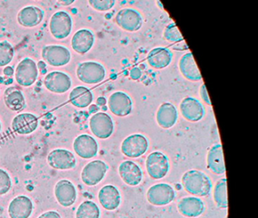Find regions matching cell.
<instances>
[{
  "mask_svg": "<svg viewBox=\"0 0 258 218\" xmlns=\"http://www.w3.org/2000/svg\"><path fill=\"white\" fill-rule=\"evenodd\" d=\"M38 125V118L31 113L20 114L15 117L12 123L13 130L20 135L31 134L37 130Z\"/></svg>",
  "mask_w": 258,
  "mask_h": 218,
  "instance_id": "d6986e66",
  "label": "cell"
},
{
  "mask_svg": "<svg viewBox=\"0 0 258 218\" xmlns=\"http://www.w3.org/2000/svg\"><path fill=\"white\" fill-rule=\"evenodd\" d=\"M49 166L56 170H70L76 166L77 160L72 151L57 148L52 150L47 157Z\"/></svg>",
  "mask_w": 258,
  "mask_h": 218,
  "instance_id": "7c38bea8",
  "label": "cell"
},
{
  "mask_svg": "<svg viewBox=\"0 0 258 218\" xmlns=\"http://www.w3.org/2000/svg\"><path fill=\"white\" fill-rule=\"evenodd\" d=\"M116 23L123 30L135 32L140 30L143 24L141 14L134 9H123L116 15Z\"/></svg>",
  "mask_w": 258,
  "mask_h": 218,
  "instance_id": "8fae6325",
  "label": "cell"
},
{
  "mask_svg": "<svg viewBox=\"0 0 258 218\" xmlns=\"http://www.w3.org/2000/svg\"><path fill=\"white\" fill-rule=\"evenodd\" d=\"M99 110V107H98L97 105H96V104H92V105L90 107V109H89V111H90V113L91 114L96 113V112H97Z\"/></svg>",
  "mask_w": 258,
  "mask_h": 218,
  "instance_id": "b9f144b4",
  "label": "cell"
},
{
  "mask_svg": "<svg viewBox=\"0 0 258 218\" xmlns=\"http://www.w3.org/2000/svg\"><path fill=\"white\" fill-rule=\"evenodd\" d=\"M92 133L99 139L109 138L114 132V122L108 114L98 112L92 116L90 121Z\"/></svg>",
  "mask_w": 258,
  "mask_h": 218,
  "instance_id": "9c48e42d",
  "label": "cell"
},
{
  "mask_svg": "<svg viewBox=\"0 0 258 218\" xmlns=\"http://www.w3.org/2000/svg\"><path fill=\"white\" fill-rule=\"evenodd\" d=\"M177 119V109L171 103H163L158 107L156 120L160 127L164 129L171 128L176 124Z\"/></svg>",
  "mask_w": 258,
  "mask_h": 218,
  "instance_id": "d4e9b609",
  "label": "cell"
},
{
  "mask_svg": "<svg viewBox=\"0 0 258 218\" xmlns=\"http://www.w3.org/2000/svg\"><path fill=\"white\" fill-rule=\"evenodd\" d=\"M55 195L58 202L63 207H70L77 199L75 185L67 180H61L55 186Z\"/></svg>",
  "mask_w": 258,
  "mask_h": 218,
  "instance_id": "e0dca14e",
  "label": "cell"
},
{
  "mask_svg": "<svg viewBox=\"0 0 258 218\" xmlns=\"http://www.w3.org/2000/svg\"><path fill=\"white\" fill-rule=\"evenodd\" d=\"M146 165L148 174L155 180L164 178L170 170L168 157L161 151L151 153L146 159Z\"/></svg>",
  "mask_w": 258,
  "mask_h": 218,
  "instance_id": "3957f363",
  "label": "cell"
},
{
  "mask_svg": "<svg viewBox=\"0 0 258 218\" xmlns=\"http://www.w3.org/2000/svg\"><path fill=\"white\" fill-rule=\"evenodd\" d=\"M4 73L5 75L11 77V76H13V74H14V69H13V67L7 66L4 68Z\"/></svg>",
  "mask_w": 258,
  "mask_h": 218,
  "instance_id": "ab89813d",
  "label": "cell"
},
{
  "mask_svg": "<svg viewBox=\"0 0 258 218\" xmlns=\"http://www.w3.org/2000/svg\"><path fill=\"white\" fill-rule=\"evenodd\" d=\"M46 67V62H45L44 61H40L38 64H37V68H38V69L41 70V71H43V69H45Z\"/></svg>",
  "mask_w": 258,
  "mask_h": 218,
  "instance_id": "7bdbcfd3",
  "label": "cell"
},
{
  "mask_svg": "<svg viewBox=\"0 0 258 218\" xmlns=\"http://www.w3.org/2000/svg\"><path fill=\"white\" fill-rule=\"evenodd\" d=\"M43 18L44 12L37 6H26L18 14V22L25 27H36L43 21Z\"/></svg>",
  "mask_w": 258,
  "mask_h": 218,
  "instance_id": "44dd1931",
  "label": "cell"
},
{
  "mask_svg": "<svg viewBox=\"0 0 258 218\" xmlns=\"http://www.w3.org/2000/svg\"><path fill=\"white\" fill-rule=\"evenodd\" d=\"M173 59V53L169 48L158 47L149 52L147 60L149 65L155 69L167 68Z\"/></svg>",
  "mask_w": 258,
  "mask_h": 218,
  "instance_id": "83f0119b",
  "label": "cell"
},
{
  "mask_svg": "<svg viewBox=\"0 0 258 218\" xmlns=\"http://www.w3.org/2000/svg\"><path fill=\"white\" fill-rule=\"evenodd\" d=\"M207 164L208 169L215 174H223L226 172L223 146L221 144H215L208 153Z\"/></svg>",
  "mask_w": 258,
  "mask_h": 218,
  "instance_id": "484cf974",
  "label": "cell"
},
{
  "mask_svg": "<svg viewBox=\"0 0 258 218\" xmlns=\"http://www.w3.org/2000/svg\"><path fill=\"white\" fill-rule=\"evenodd\" d=\"M108 169L105 162L101 160H93L84 167L81 173V179L87 186H96L103 180Z\"/></svg>",
  "mask_w": 258,
  "mask_h": 218,
  "instance_id": "30bf717a",
  "label": "cell"
},
{
  "mask_svg": "<svg viewBox=\"0 0 258 218\" xmlns=\"http://www.w3.org/2000/svg\"><path fill=\"white\" fill-rule=\"evenodd\" d=\"M178 210L181 214L188 217L200 216L205 210V203L196 197H185L178 203Z\"/></svg>",
  "mask_w": 258,
  "mask_h": 218,
  "instance_id": "7402d4cb",
  "label": "cell"
},
{
  "mask_svg": "<svg viewBox=\"0 0 258 218\" xmlns=\"http://www.w3.org/2000/svg\"><path fill=\"white\" fill-rule=\"evenodd\" d=\"M95 42V36L91 30L81 29L74 35L72 39V46L75 51L84 54L88 52Z\"/></svg>",
  "mask_w": 258,
  "mask_h": 218,
  "instance_id": "cb8c5ba5",
  "label": "cell"
},
{
  "mask_svg": "<svg viewBox=\"0 0 258 218\" xmlns=\"http://www.w3.org/2000/svg\"><path fill=\"white\" fill-rule=\"evenodd\" d=\"M71 103L75 107H87L93 101V94L85 86H77L69 95Z\"/></svg>",
  "mask_w": 258,
  "mask_h": 218,
  "instance_id": "f546056e",
  "label": "cell"
},
{
  "mask_svg": "<svg viewBox=\"0 0 258 218\" xmlns=\"http://www.w3.org/2000/svg\"><path fill=\"white\" fill-rule=\"evenodd\" d=\"M89 4L97 11H108L115 5L114 0H90Z\"/></svg>",
  "mask_w": 258,
  "mask_h": 218,
  "instance_id": "d590c367",
  "label": "cell"
},
{
  "mask_svg": "<svg viewBox=\"0 0 258 218\" xmlns=\"http://www.w3.org/2000/svg\"><path fill=\"white\" fill-rule=\"evenodd\" d=\"M164 36L166 40L177 45V46L174 48L175 50L183 51V50L188 49V45L185 43L182 33L179 31V28L175 23H171L167 26L164 30Z\"/></svg>",
  "mask_w": 258,
  "mask_h": 218,
  "instance_id": "4dcf8cb0",
  "label": "cell"
},
{
  "mask_svg": "<svg viewBox=\"0 0 258 218\" xmlns=\"http://www.w3.org/2000/svg\"><path fill=\"white\" fill-rule=\"evenodd\" d=\"M200 95L203 101L208 105H212L209 95H208V90H207L205 84H202L200 88Z\"/></svg>",
  "mask_w": 258,
  "mask_h": 218,
  "instance_id": "8d00e7d4",
  "label": "cell"
},
{
  "mask_svg": "<svg viewBox=\"0 0 258 218\" xmlns=\"http://www.w3.org/2000/svg\"><path fill=\"white\" fill-rule=\"evenodd\" d=\"M182 185L188 193L200 197L208 196L213 187L210 177L198 170L185 172L182 177Z\"/></svg>",
  "mask_w": 258,
  "mask_h": 218,
  "instance_id": "6da1fadb",
  "label": "cell"
},
{
  "mask_svg": "<svg viewBox=\"0 0 258 218\" xmlns=\"http://www.w3.org/2000/svg\"><path fill=\"white\" fill-rule=\"evenodd\" d=\"M99 207L92 201H84L77 210L76 218H99Z\"/></svg>",
  "mask_w": 258,
  "mask_h": 218,
  "instance_id": "d6a6232c",
  "label": "cell"
},
{
  "mask_svg": "<svg viewBox=\"0 0 258 218\" xmlns=\"http://www.w3.org/2000/svg\"><path fill=\"white\" fill-rule=\"evenodd\" d=\"M72 84L70 76L61 71H52L45 77V86L54 93H64L70 89Z\"/></svg>",
  "mask_w": 258,
  "mask_h": 218,
  "instance_id": "5bb4252c",
  "label": "cell"
},
{
  "mask_svg": "<svg viewBox=\"0 0 258 218\" xmlns=\"http://www.w3.org/2000/svg\"><path fill=\"white\" fill-rule=\"evenodd\" d=\"M102 110L106 111L107 110V107H105V106H103V107H102Z\"/></svg>",
  "mask_w": 258,
  "mask_h": 218,
  "instance_id": "bcb514c9",
  "label": "cell"
},
{
  "mask_svg": "<svg viewBox=\"0 0 258 218\" xmlns=\"http://www.w3.org/2000/svg\"><path fill=\"white\" fill-rule=\"evenodd\" d=\"M38 218H61L58 212L50 210L40 215Z\"/></svg>",
  "mask_w": 258,
  "mask_h": 218,
  "instance_id": "74e56055",
  "label": "cell"
},
{
  "mask_svg": "<svg viewBox=\"0 0 258 218\" xmlns=\"http://www.w3.org/2000/svg\"><path fill=\"white\" fill-rule=\"evenodd\" d=\"M72 26L73 21L70 15L64 11H59L51 18L49 29L55 39H63L70 35Z\"/></svg>",
  "mask_w": 258,
  "mask_h": 218,
  "instance_id": "5b68a950",
  "label": "cell"
},
{
  "mask_svg": "<svg viewBox=\"0 0 258 218\" xmlns=\"http://www.w3.org/2000/svg\"><path fill=\"white\" fill-rule=\"evenodd\" d=\"M118 172L123 181L129 186H137L143 180V174L141 168L131 160L122 162L119 166Z\"/></svg>",
  "mask_w": 258,
  "mask_h": 218,
  "instance_id": "ac0fdd59",
  "label": "cell"
},
{
  "mask_svg": "<svg viewBox=\"0 0 258 218\" xmlns=\"http://www.w3.org/2000/svg\"><path fill=\"white\" fill-rule=\"evenodd\" d=\"M6 105L13 112H22L26 107L25 95L17 87H10L4 93Z\"/></svg>",
  "mask_w": 258,
  "mask_h": 218,
  "instance_id": "f1b7e54d",
  "label": "cell"
},
{
  "mask_svg": "<svg viewBox=\"0 0 258 218\" xmlns=\"http://www.w3.org/2000/svg\"><path fill=\"white\" fill-rule=\"evenodd\" d=\"M214 199L217 207L225 209L228 207L227 180L221 179L217 182L214 190Z\"/></svg>",
  "mask_w": 258,
  "mask_h": 218,
  "instance_id": "1f68e13d",
  "label": "cell"
},
{
  "mask_svg": "<svg viewBox=\"0 0 258 218\" xmlns=\"http://www.w3.org/2000/svg\"><path fill=\"white\" fill-rule=\"evenodd\" d=\"M15 50L13 45L7 40L0 42V67L8 65L13 61Z\"/></svg>",
  "mask_w": 258,
  "mask_h": 218,
  "instance_id": "836d02e7",
  "label": "cell"
},
{
  "mask_svg": "<svg viewBox=\"0 0 258 218\" xmlns=\"http://www.w3.org/2000/svg\"><path fill=\"white\" fill-rule=\"evenodd\" d=\"M142 76L141 70L139 68H134L131 70V77L133 80H137L140 79Z\"/></svg>",
  "mask_w": 258,
  "mask_h": 218,
  "instance_id": "f35d334b",
  "label": "cell"
},
{
  "mask_svg": "<svg viewBox=\"0 0 258 218\" xmlns=\"http://www.w3.org/2000/svg\"><path fill=\"white\" fill-rule=\"evenodd\" d=\"M149 142L147 138L140 133L127 136L121 144V151L128 157H140L147 151Z\"/></svg>",
  "mask_w": 258,
  "mask_h": 218,
  "instance_id": "277c9868",
  "label": "cell"
},
{
  "mask_svg": "<svg viewBox=\"0 0 258 218\" xmlns=\"http://www.w3.org/2000/svg\"><path fill=\"white\" fill-rule=\"evenodd\" d=\"M74 149L78 155L84 159H90L96 156L99 145L94 138L90 135L78 136L74 142Z\"/></svg>",
  "mask_w": 258,
  "mask_h": 218,
  "instance_id": "2e32d148",
  "label": "cell"
},
{
  "mask_svg": "<svg viewBox=\"0 0 258 218\" xmlns=\"http://www.w3.org/2000/svg\"><path fill=\"white\" fill-rule=\"evenodd\" d=\"M12 188V180L5 170L0 168V195H5Z\"/></svg>",
  "mask_w": 258,
  "mask_h": 218,
  "instance_id": "e575fe53",
  "label": "cell"
},
{
  "mask_svg": "<svg viewBox=\"0 0 258 218\" xmlns=\"http://www.w3.org/2000/svg\"><path fill=\"white\" fill-rule=\"evenodd\" d=\"M179 109L182 117L191 122L201 121L205 115V107L202 103L193 97L183 98L181 101Z\"/></svg>",
  "mask_w": 258,
  "mask_h": 218,
  "instance_id": "9a60e30c",
  "label": "cell"
},
{
  "mask_svg": "<svg viewBox=\"0 0 258 218\" xmlns=\"http://www.w3.org/2000/svg\"><path fill=\"white\" fill-rule=\"evenodd\" d=\"M176 198L174 189L167 183H158L149 188L148 201L155 206H164L171 203Z\"/></svg>",
  "mask_w": 258,
  "mask_h": 218,
  "instance_id": "52a82bcc",
  "label": "cell"
},
{
  "mask_svg": "<svg viewBox=\"0 0 258 218\" xmlns=\"http://www.w3.org/2000/svg\"><path fill=\"white\" fill-rule=\"evenodd\" d=\"M75 2V0H72V1H69V0H64V1H58L60 4L64 5V6H69V5L72 4Z\"/></svg>",
  "mask_w": 258,
  "mask_h": 218,
  "instance_id": "ee69618b",
  "label": "cell"
},
{
  "mask_svg": "<svg viewBox=\"0 0 258 218\" xmlns=\"http://www.w3.org/2000/svg\"><path fill=\"white\" fill-rule=\"evenodd\" d=\"M77 76L83 83L96 84L100 83L105 79L106 70L105 67L99 62H82L77 68Z\"/></svg>",
  "mask_w": 258,
  "mask_h": 218,
  "instance_id": "7a4b0ae2",
  "label": "cell"
},
{
  "mask_svg": "<svg viewBox=\"0 0 258 218\" xmlns=\"http://www.w3.org/2000/svg\"><path fill=\"white\" fill-rule=\"evenodd\" d=\"M38 68L33 59L25 58L16 68V79L17 83L22 86H31L38 77Z\"/></svg>",
  "mask_w": 258,
  "mask_h": 218,
  "instance_id": "ba28073f",
  "label": "cell"
},
{
  "mask_svg": "<svg viewBox=\"0 0 258 218\" xmlns=\"http://www.w3.org/2000/svg\"><path fill=\"white\" fill-rule=\"evenodd\" d=\"M96 103H97L98 106L103 107V106H105V104H106V98H104V97H99V98H98L97 101H96Z\"/></svg>",
  "mask_w": 258,
  "mask_h": 218,
  "instance_id": "60d3db41",
  "label": "cell"
},
{
  "mask_svg": "<svg viewBox=\"0 0 258 218\" xmlns=\"http://www.w3.org/2000/svg\"><path fill=\"white\" fill-rule=\"evenodd\" d=\"M1 130H2V124H1V121H0V133H1Z\"/></svg>",
  "mask_w": 258,
  "mask_h": 218,
  "instance_id": "f6af8a7d",
  "label": "cell"
},
{
  "mask_svg": "<svg viewBox=\"0 0 258 218\" xmlns=\"http://www.w3.org/2000/svg\"><path fill=\"white\" fill-rule=\"evenodd\" d=\"M34 209L31 198L25 195H19L10 202L9 213L11 218H29Z\"/></svg>",
  "mask_w": 258,
  "mask_h": 218,
  "instance_id": "ffe728a7",
  "label": "cell"
},
{
  "mask_svg": "<svg viewBox=\"0 0 258 218\" xmlns=\"http://www.w3.org/2000/svg\"><path fill=\"white\" fill-rule=\"evenodd\" d=\"M108 107L116 116H127L132 112L133 101L126 92L117 91L110 95Z\"/></svg>",
  "mask_w": 258,
  "mask_h": 218,
  "instance_id": "4fadbf2b",
  "label": "cell"
},
{
  "mask_svg": "<svg viewBox=\"0 0 258 218\" xmlns=\"http://www.w3.org/2000/svg\"><path fill=\"white\" fill-rule=\"evenodd\" d=\"M42 57L45 62L51 66L61 67L70 62L71 51L62 45H49L43 47Z\"/></svg>",
  "mask_w": 258,
  "mask_h": 218,
  "instance_id": "8992f818",
  "label": "cell"
},
{
  "mask_svg": "<svg viewBox=\"0 0 258 218\" xmlns=\"http://www.w3.org/2000/svg\"><path fill=\"white\" fill-rule=\"evenodd\" d=\"M179 67L180 72L187 80L194 82L202 80V74L196 65L192 53L183 54L179 60Z\"/></svg>",
  "mask_w": 258,
  "mask_h": 218,
  "instance_id": "4316f807",
  "label": "cell"
},
{
  "mask_svg": "<svg viewBox=\"0 0 258 218\" xmlns=\"http://www.w3.org/2000/svg\"><path fill=\"white\" fill-rule=\"evenodd\" d=\"M99 200L104 208L114 210L120 206L121 196L117 187L112 185H107L99 191Z\"/></svg>",
  "mask_w": 258,
  "mask_h": 218,
  "instance_id": "603a6c76",
  "label": "cell"
}]
</instances>
